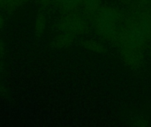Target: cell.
<instances>
[{
    "instance_id": "1",
    "label": "cell",
    "mask_w": 151,
    "mask_h": 127,
    "mask_svg": "<svg viewBox=\"0 0 151 127\" xmlns=\"http://www.w3.org/2000/svg\"><path fill=\"white\" fill-rule=\"evenodd\" d=\"M116 14L110 9H103L98 16V27L103 34H111L114 31Z\"/></svg>"
},
{
    "instance_id": "2",
    "label": "cell",
    "mask_w": 151,
    "mask_h": 127,
    "mask_svg": "<svg viewBox=\"0 0 151 127\" xmlns=\"http://www.w3.org/2000/svg\"><path fill=\"white\" fill-rule=\"evenodd\" d=\"M146 27H147L144 24H142V26L134 27L130 31L127 39V45L129 48L136 49L143 43L146 35V30H147Z\"/></svg>"
},
{
    "instance_id": "3",
    "label": "cell",
    "mask_w": 151,
    "mask_h": 127,
    "mask_svg": "<svg viewBox=\"0 0 151 127\" xmlns=\"http://www.w3.org/2000/svg\"><path fill=\"white\" fill-rule=\"evenodd\" d=\"M46 26H47V19L44 13L39 12L34 19V33L37 36H41L44 34L46 30Z\"/></svg>"
},
{
    "instance_id": "4",
    "label": "cell",
    "mask_w": 151,
    "mask_h": 127,
    "mask_svg": "<svg viewBox=\"0 0 151 127\" xmlns=\"http://www.w3.org/2000/svg\"><path fill=\"white\" fill-rule=\"evenodd\" d=\"M27 0H0V8L6 11H14Z\"/></svg>"
},
{
    "instance_id": "5",
    "label": "cell",
    "mask_w": 151,
    "mask_h": 127,
    "mask_svg": "<svg viewBox=\"0 0 151 127\" xmlns=\"http://www.w3.org/2000/svg\"><path fill=\"white\" fill-rule=\"evenodd\" d=\"M57 1L60 4L61 6H63L67 10L73 9L80 3L78 0H57Z\"/></svg>"
},
{
    "instance_id": "6",
    "label": "cell",
    "mask_w": 151,
    "mask_h": 127,
    "mask_svg": "<svg viewBox=\"0 0 151 127\" xmlns=\"http://www.w3.org/2000/svg\"><path fill=\"white\" fill-rule=\"evenodd\" d=\"M86 7L89 10H94L97 7L99 0H84Z\"/></svg>"
},
{
    "instance_id": "7",
    "label": "cell",
    "mask_w": 151,
    "mask_h": 127,
    "mask_svg": "<svg viewBox=\"0 0 151 127\" xmlns=\"http://www.w3.org/2000/svg\"><path fill=\"white\" fill-rule=\"evenodd\" d=\"M36 1L42 7H48L50 4V3L52 2V0H36Z\"/></svg>"
},
{
    "instance_id": "8",
    "label": "cell",
    "mask_w": 151,
    "mask_h": 127,
    "mask_svg": "<svg viewBox=\"0 0 151 127\" xmlns=\"http://www.w3.org/2000/svg\"><path fill=\"white\" fill-rule=\"evenodd\" d=\"M4 52H5V43L2 39H0V57L3 56Z\"/></svg>"
},
{
    "instance_id": "9",
    "label": "cell",
    "mask_w": 151,
    "mask_h": 127,
    "mask_svg": "<svg viewBox=\"0 0 151 127\" xmlns=\"http://www.w3.org/2000/svg\"><path fill=\"white\" fill-rule=\"evenodd\" d=\"M4 25H5V19L4 18V16L0 13V30H2L4 28Z\"/></svg>"
},
{
    "instance_id": "10",
    "label": "cell",
    "mask_w": 151,
    "mask_h": 127,
    "mask_svg": "<svg viewBox=\"0 0 151 127\" xmlns=\"http://www.w3.org/2000/svg\"><path fill=\"white\" fill-rule=\"evenodd\" d=\"M2 66H3V65H2V62H1V60H0V71L2 70Z\"/></svg>"
},
{
    "instance_id": "11",
    "label": "cell",
    "mask_w": 151,
    "mask_h": 127,
    "mask_svg": "<svg viewBox=\"0 0 151 127\" xmlns=\"http://www.w3.org/2000/svg\"><path fill=\"white\" fill-rule=\"evenodd\" d=\"M79 2H82V1H84V0H78Z\"/></svg>"
}]
</instances>
